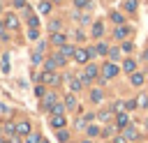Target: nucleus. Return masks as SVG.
Returning <instances> with one entry per match:
<instances>
[{
  "mask_svg": "<svg viewBox=\"0 0 148 143\" xmlns=\"http://www.w3.org/2000/svg\"><path fill=\"white\" fill-rule=\"evenodd\" d=\"M95 76H97V67H95V65H88L86 72H83V76H81V81H83V83H90Z\"/></svg>",
  "mask_w": 148,
  "mask_h": 143,
  "instance_id": "f257e3e1",
  "label": "nucleus"
},
{
  "mask_svg": "<svg viewBox=\"0 0 148 143\" xmlns=\"http://www.w3.org/2000/svg\"><path fill=\"white\" fill-rule=\"evenodd\" d=\"M74 60H76V62H81V65H83V62H88V60H90V51H86V48H76Z\"/></svg>",
  "mask_w": 148,
  "mask_h": 143,
  "instance_id": "f03ea898",
  "label": "nucleus"
},
{
  "mask_svg": "<svg viewBox=\"0 0 148 143\" xmlns=\"http://www.w3.org/2000/svg\"><path fill=\"white\" fill-rule=\"evenodd\" d=\"M102 74H104V76H106V78H113V76H116V74H118V67H116V65H113V62H106V65H104V67H102Z\"/></svg>",
  "mask_w": 148,
  "mask_h": 143,
  "instance_id": "7ed1b4c3",
  "label": "nucleus"
},
{
  "mask_svg": "<svg viewBox=\"0 0 148 143\" xmlns=\"http://www.w3.org/2000/svg\"><path fill=\"white\" fill-rule=\"evenodd\" d=\"M39 78H42V81H44V83H49V85H56V83H58V81H60V78H58V76H56V74H53V72H44V74H42V76H39Z\"/></svg>",
  "mask_w": 148,
  "mask_h": 143,
  "instance_id": "20e7f679",
  "label": "nucleus"
},
{
  "mask_svg": "<svg viewBox=\"0 0 148 143\" xmlns=\"http://www.w3.org/2000/svg\"><path fill=\"white\" fill-rule=\"evenodd\" d=\"M42 99H44V108H49V111H51V108H53V106L58 104V101H56V95H53V92H46V95H44Z\"/></svg>",
  "mask_w": 148,
  "mask_h": 143,
  "instance_id": "39448f33",
  "label": "nucleus"
},
{
  "mask_svg": "<svg viewBox=\"0 0 148 143\" xmlns=\"http://www.w3.org/2000/svg\"><path fill=\"white\" fill-rule=\"evenodd\" d=\"M16 134H23V136L32 134V131H30V122H25V120H23V122H18V125H16Z\"/></svg>",
  "mask_w": 148,
  "mask_h": 143,
  "instance_id": "423d86ee",
  "label": "nucleus"
},
{
  "mask_svg": "<svg viewBox=\"0 0 148 143\" xmlns=\"http://www.w3.org/2000/svg\"><path fill=\"white\" fill-rule=\"evenodd\" d=\"M5 25H7L9 30H16V28H18V18H16L14 14H9V16L5 18Z\"/></svg>",
  "mask_w": 148,
  "mask_h": 143,
  "instance_id": "0eeeda50",
  "label": "nucleus"
},
{
  "mask_svg": "<svg viewBox=\"0 0 148 143\" xmlns=\"http://www.w3.org/2000/svg\"><path fill=\"white\" fill-rule=\"evenodd\" d=\"M127 35H130V28H125V25H118V28H116V32H113V37H116V39H125Z\"/></svg>",
  "mask_w": 148,
  "mask_h": 143,
  "instance_id": "6e6552de",
  "label": "nucleus"
},
{
  "mask_svg": "<svg viewBox=\"0 0 148 143\" xmlns=\"http://www.w3.org/2000/svg\"><path fill=\"white\" fill-rule=\"evenodd\" d=\"M74 53H76V48H74V46H69V44H65V46H60V55H62L65 60H67L69 55H74Z\"/></svg>",
  "mask_w": 148,
  "mask_h": 143,
  "instance_id": "1a4fd4ad",
  "label": "nucleus"
},
{
  "mask_svg": "<svg viewBox=\"0 0 148 143\" xmlns=\"http://www.w3.org/2000/svg\"><path fill=\"white\" fill-rule=\"evenodd\" d=\"M116 125L118 127H130V118H127V113H118V118H116Z\"/></svg>",
  "mask_w": 148,
  "mask_h": 143,
  "instance_id": "9d476101",
  "label": "nucleus"
},
{
  "mask_svg": "<svg viewBox=\"0 0 148 143\" xmlns=\"http://www.w3.org/2000/svg\"><path fill=\"white\" fill-rule=\"evenodd\" d=\"M51 125H53L56 129H62V127H65V118H62V115H53V118H51Z\"/></svg>",
  "mask_w": 148,
  "mask_h": 143,
  "instance_id": "9b49d317",
  "label": "nucleus"
},
{
  "mask_svg": "<svg viewBox=\"0 0 148 143\" xmlns=\"http://www.w3.org/2000/svg\"><path fill=\"white\" fill-rule=\"evenodd\" d=\"M65 39H67V37H65L62 32H56V35L51 37V42H53V44H58V46H65Z\"/></svg>",
  "mask_w": 148,
  "mask_h": 143,
  "instance_id": "f8f14e48",
  "label": "nucleus"
},
{
  "mask_svg": "<svg viewBox=\"0 0 148 143\" xmlns=\"http://www.w3.org/2000/svg\"><path fill=\"white\" fill-rule=\"evenodd\" d=\"M136 136H139V131H136V129H134L132 125H130V127H125V138H130V141H134Z\"/></svg>",
  "mask_w": 148,
  "mask_h": 143,
  "instance_id": "ddd939ff",
  "label": "nucleus"
},
{
  "mask_svg": "<svg viewBox=\"0 0 148 143\" xmlns=\"http://www.w3.org/2000/svg\"><path fill=\"white\" fill-rule=\"evenodd\" d=\"M81 85H83V81L81 78H69V88L76 92V90H81Z\"/></svg>",
  "mask_w": 148,
  "mask_h": 143,
  "instance_id": "4468645a",
  "label": "nucleus"
},
{
  "mask_svg": "<svg viewBox=\"0 0 148 143\" xmlns=\"http://www.w3.org/2000/svg\"><path fill=\"white\" fill-rule=\"evenodd\" d=\"M39 12H42V14H49V12H51V2H49V0H42V2H39Z\"/></svg>",
  "mask_w": 148,
  "mask_h": 143,
  "instance_id": "2eb2a0df",
  "label": "nucleus"
},
{
  "mask_svg": "<svg viewBox=\"0 0 148 143\" xmlns=\"http://www.w3.org/2000/svg\"><path fill=\"white\" fill-rule=\"evenodd\" d=\"M143 81H146V78H143V74H139V72H136V74H132V85H141Z\"/></svg>",
  "mask_w": 148,
  "mask_h": 143,
  "instance_id": "dca6fc26",
  "label": "nucleus"
},
{
  "mask_svg": "<svg viewBox=\"0 0 148 143\" xmlns=\"http://www.w3.org/2000/svg\"><path fill=\"white\" fill-rule=\"evenodd\" d=\"M136 106L146 108V106H148V95H139V97H136Z\"/></svg>",
  "mask_w": 148,
  "mask_h": 143,
  "instance_id": "f3484780",
  "label": "nucleus"
},
{
  "mask_svg": "<svg viewBox=\"0 0 148 143\" xmlns=\"http://www.w3.org/2000/svg\"><path fill=\"white\" fill-rule=\"evenodd\" d=\"M123 69H125V72H134V69H136V62H134V60H125Z\"/></svg>",
  "mask_w": 148,
  "mask_h": 143,
  "instance_id": "a211bd4d",
  "label": "nucleus"
},
{
  "mask_svg": "<svg viewBox=\"0 0 148 143\" xmlns=\"http://www.w3.org/2000/svg\"><path fill=\"white\" fill-rule=\"evenodd\" d=\"M65 106H67V108H74V106H76V99H74V95H67V97H65Z\"/></svg>",
  "mask_w": 148,
  "mask_h": 143,
  "instance_id": "6ab92c4d",
  "label": "nucleus"
},
{
  "mask_svg": "<svg viewBox=\"0 0 148 143\" xmlns=\"http://www.w3.org/2000/svg\"><path fill=\"white\" fill-rule=\"evenodd\" d=\"M25 143H42V138H39V134H28Z\"/></svg>",
  "mask_w": 148,
  "mask_h": 143,
  "instance_id": "aec40b11",
  "label": "nucleus"
},
{
  "mask_svg": "<svg viewBox=\"0 0 148 143\" xmlns=\"http://www.w3.org/2000/svg\"><path fill=\"white\" fill-rule=\"evenodd\" d=\"M102 32H104L102 23H95V25H92V35H95V37H102Z\"/></svg>",
  "mask_w": 148,
  "mask_h": 143,
  "instance_id": "412c9836",
  "label": "nucleus"
},
{
  "mask_svg": "<svg viewBox=\"0 0 148 143\" xmlns=\"http://www.w3.org/2000/svg\"><path fill=\"white\" fill-rule=\"evenodd\" d=\"M111 21H116L118 25H123V21H125V18H123V16L118 14V12H111Z\"/></svg>",
  "mask_w": 148,
  "mask_h": 143,
  "instance_id": "4be33fe9",
  "label": "nucleus"
},
{
  "mask_svg": "<svg viewBox=\"0 0 148 143\" xmlns=\"http://www.w3.org/2000/svg\"><path fill=\"white\" fill-rule=\"evenodd\" d=\"M49 30H51V32L56 35V32L60 30V21H51V23H49Z\"/></svg>",
  "mask_w": 148,
  "mask_h": 143,
  "instance_id": "5701e85b",
  "label": "nucleus"
},
{
  "mask_svg": "<svg viewBox=\"0 0 148 143\" xmlns=\"http://www.w3.org/2000/svg\"><path fill=\"white\" fill-rule=\"evenodd\" d=\"M95 53H97V55H104V53H109V48H106V44H97V48H95Z\"/></svg>",
  "mask_w": 148,
  "mask_h": 143,
  "instance_id": "b1692460",
  "label": "nucleus"
},
{
  "mask_svg": "<svg viewBox=\"0 0 148 143\" xmlns=\"http://www.w3.org/2000/svg\"><path fill=\"white\" fill-rule=\"evenodd\" d=\"M62 111H65V106H62V104H56V106L51 108V113H53V115H62Z\"/></svg>",
  "mask_w": 148,
  "mask_h": 143,
  "instance_id": "393cba45",
  "label": "nucleus"
},
{
  "mask_svg": "<svg viewBox=\"0 0 148 143\" xmlns=\"http://www.w3.org/2000/svg\"><path fill=\"white\" fill-rule=\"evenodd\" d=\"M125 9L127 12H134L136 9V0H125Z\"/></svg>",
  "mask_w": 148,
  "mask_h": 143,
  "instance_id": "a878e982",
  "label": "nucleus"
},
{
  "mask_svg": "<svg viewBox=\"0 0 148 143\" xmlns=\"http://www.w3.org/2000/svg\"><path fill=\"white\" fill-rule=\"evenodd\" d=\"M97 134H102V131H99V127L90 125V127H88V136H97Z\"/></svg>",
  "mask_w": 148,
  "mask_h": 143,
  "instance_id": "bb28decb",
  "label": "nucleus"
},
{
  "mask_svg": "<svg viewBox=\"0 0 148 143\" xmlns=\"http://www.w3.org/2000/svg\"><path fill=\"white\" fill-rule=\"evenodd\" d=\"M28 23H30V28H37L39 25V18L37 16H28Z\"/></svg>",
  "mask_w": 148,
  "mask_h": 143,
  "instance_id": "cd10ccee",
  "label": "nucleus"
},
{
  "mask_svg": "<svg viewBox=\"0 0 148 143\" xmlns=\"http://www.w3.org/2000/svg\"><path fill=\"white\" fill-rule=\"evenodd\" d=\"M5 134H16V125H5Z\"/></svg>",
  "mask_w": 148,
  "mask_h": 143,
  "instance_id": "c85d7f7f",
  "label": "nucleus"
},
{
  "mask_svg": "<svg viewBox=\"0 0 148 143\" xmlns=\"http://www.w3.org/2000/svg\"><path fill=\"white\" fill-rule=\"evenodd\" d=\"M74 5L81 9V7H90V0H74Z\"/></svg>",
  "mask_w": 148,
  "mask_h": 143,
  "instance_id": "c756f323",
  "label": "nucleus"
},
{
  "mask_svg": "<svg viewBox=\"0 0 148 143\" xmlns=\"http://www.w3.org/2000/svg\"><path fill=\"white\" fill-rule=\"evenodd\" d=\"M118 55H120L118 48H111V51H109V58H111V60H118Z\"/></svg>",
  "mask_w": 148,
  "mask_h": 143,
  "instance_id": "7c9ffc66",
  "label": "nucleus"
},
{
  "mask_svg": "<svg viewBox=\"0 0 148 143\" xmlns=\"http://www.w3.org/2000/svg\"><path fill=\"white\" fill-rule=\"evenodd\" d=\"M90 97H92V101H99V99H102V90H92Z\"/></svg>",
  "mask_w": 148,
  "mask_h": 143,
  "instance_id": "2f4dec72",
  "label": "nucleus"
},
{
  "mask_svg": "<svg viewBox=\"0 0 148 143\" xmlns=\"http://www.w3.org/2000/svg\"><path fill=\"white\" fill-rule=\"evenodd\" d=\"M67 138H69V134H67V131H62V129H60V131H58V141H62V143H65V141H67Z\"/></svg>",
  "mask_w": 148,
  "mask_h": 143,
  "instance_id": "473e14b6",
  "label": "nucleus"
},
{
  "mask_svg": "<svg viewBox=\"0 0 148 143\" xmlns=\"http://www.w3.org/2000/svg\"><path fill=\"white\" fill-rule=\"evenodd\" d=\"M28 37H30V39H37V37H39V32H37L35 28H30V32H28Z\"/></svg>",
  "mask_w": 148,
  "mask_h": 143,
  "instance_id": "72a5a7b5",
  "label": "nucleus"
},
{
  "mask_svg": "<svg viewBox=\"0 0 148 143\" xmlns=\"http://www.w3.org/2000/svg\"><path fill=\"white\" fill-rule=\"evenodd\" d=\"M32 62H35V65H37V62H42V53H39V51H37V53H32Z\"/></svg>",
  "mask_w": 148,
  "mask_h": 143,
  "instance_id": "f704fd0d",
  "label": "nucleus"
},
{
  "mask_svg": "<svg viewBox=\"0 0 148 143\" xmlns=\"http://www.w3.org/2000/svg\"><path fill=\"white\" fill-rule=\"evenodd\" d=\"M35 95H37V97H44V85H37V88H35Z\"/></svg>",
  "mask_w": 148,
  "mask_h": 143,
  "instance_id": "c9c22d12",
  "label": "nucleus"
},
{
  "mask_svg": "<svg viewBox=\"0 0 148 143\" xmlns=\"http://www.w3.org/2000/svg\"><path fill=\"white\" fill-rule=\"evenodd\" d=\"M109 118H111V111H102L99 113V120H109Z\"/></svg>",
  "mask_w": 148,
  "mask_h": 143,
  "instance_id": "e433bc0d",
  "label": "nucleus"
},
{
  "mask_svg": "<svg viewBox=\"0 0 148 143\" xmlns=\"http://www.w3.org/2000/svg\"><path fill=\"white\" fill-rule=\"evenodd\" d=\"M14 7H16V9H23V7H25V0H14Z\"/></svg>",
  "mask_w": 148,
  "mask_h": 143,
  "instance_id": "4c0bfd02",
  "label": "nucleus"
},
{
  "mask_svg": "<svg viewBox=\"0 0 148 143\" xmlns=\"http://www.w3.org/2000/svg\"><path fill=\"white\" fill-rule=\"evenodd\" d=\"M0 37L7 39V32H5V23H2V21H0Z\"/></svg>",
  "mask_w": 148,
  "mask_h": 143,
  "instance_id": "58836bf2",
  "label": "nucleus"
},
{
  "mask_svg": "<svg viewBox=\"0 0 148 143\" xmlns=\"http://www.w3.org/2000/svg\"><path fill=\"white\" fill-rule=\"evenodd\" d=\"M113 143H127V138L125 136H118V138H113Z\"/></svg>",
  "mask_w": 148,
  "mask_h": 143,
  "instance_id": "ea45409f",
  "label": "nucleus"
},
{
  "mask_svg": "<svg viewBox=\"0 0 148 143\" xmlns=\"http://www.w3.org/2000/svg\"><path fill=\"white\" fill-rule=\"evenodd\" d=\"M0 143H12V141H7V138H2V141H0Z\"/></svg>",
  "mask_w": 148,
  "mask_h": 143,
  "instance_id": "a19ab883",
  "label": "nucleus"
},
{
  "mask_svg": "<svg viewBox=\"0 0 148 143\" xmlns=\"http://www.w3.org/2000/svg\"><path fill=\"white\" fill-rule=\"evenodd\" d=\"M83 143H92V141H83Z\"/></svg>",
  "mask_w": 148,
  "mask_h": 143,
  "instance_id": "79ce46f5",
  "label": "nucleus"
},
{
  "mask_svg": "<svg viewBox=\"0 0 148 143\" xmlns=\"http://www.w3.org/2000/svg\"><path fill=\"white\" fill-rule=\"evenodd\" d=\"M42 143H49V141H42Z\"/></svg>",
  "mask_w": 148,
  "mask_h": 143,
  "instance_id": "37998d69",
  "label": "nucleus"
},
{
  "mask_svg": "<svg viewBox=\"0 0 148 143\" xmlns=\"http://www.w3.org/2000/svg\"><path fill=\"white\" fill-rule=\"evenodd\" d=\"M56 2H60V0H56Z\"/></svg>",
  "mask_w": 148,
  "mask_h": 143,
  "instance_id": "c03bdc74",
  "label": "nucleus"
}]
</instances>
